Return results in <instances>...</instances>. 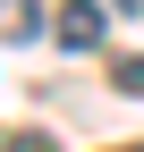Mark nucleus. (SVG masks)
Instances as JSON below:
<instances>
[{"label":"nucleus","mask_w":144,"mask_h":152,"mask_svg":"<svg viewBox=\"0 0 144 152\" xmlns=\"http://www.w3.org/2000/svg\"><path fill=\"white\" fill-rule=\"evenodd\" d=\"M102 26H110L102 0H68V9L51 17V42H60V51H102Z\"/></svg>","instance_id":"nucleus-1"},{"label":"nucleus","mask_w":144,"mask_h":152,"mask_svg":"<svg viewBox=\"0 0 144 152\" xmlns=\"http://www.w3.org/2000/svg\"><path fill=\"white\" fill-rule=\"evenodd\" d=\"M110 85H119V93H136V102H144V59H110Z\"/></svg>","instance_id":"nucleus-2"},{"label":"nucleus","mask_w":144,"mask_h":152,"mask_svg":"<svg viewBox=\"0 0 144 152\" xmlns=\"http://www.w3.org/2000/svg\"><path fill=\"white\" fill-rule=\"evenodd\" d=\"M9 17H17V0H0V26H9Z\"/></svg>","instance_id":"nucleus-3"},{"label":"nucleus","mask_w":144,"mask_h":152,"mask_svg":"<svg viewBox=\"0 0 144 152\" xmlns=\"http://www.w3.org/2000/svg\"><path fill=\"white\" fill-rule=\"evenodd\" d=\"M110 9H144V0H110Z\"/></svg>","instance_id":"nucleus-4"},{"label":"nucleus","mask_w":144,"mask_h":152,"mask_svg":"<svg viewBox=\"0 0 144 152\" xmlns=\"http://www.w3.org/2000/svg\"><path fill=\"white\" fill-rule=\"evenodd\" d=\"M119 152H144V144H119Z\"/></svg>","instance_id":"nucleus-5"}]
</instances>
